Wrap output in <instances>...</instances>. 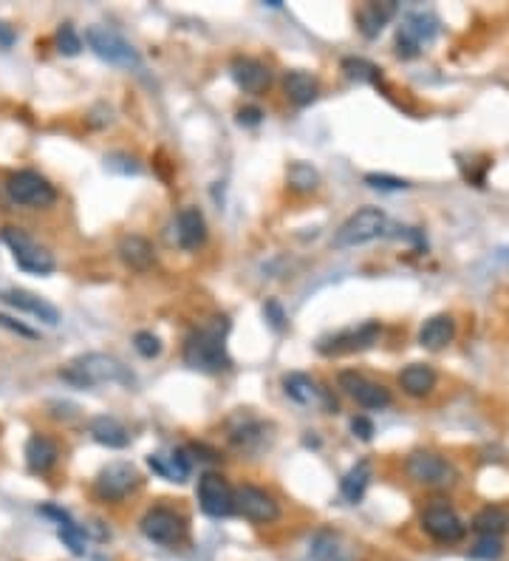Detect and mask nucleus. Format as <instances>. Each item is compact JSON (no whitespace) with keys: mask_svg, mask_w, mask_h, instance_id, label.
Here are the masks:
<instances>
[{"mask_svg":"<svg viewBox=\"0 0 509 561\" xmlns=\"http://www.w3.org/2000/svg\"><path fill=\"white\" fill-rule=\"evenodd\" d=\"M227 318H212L204 327L187 335L185 340V364L195 372L204 374H221L232 366L229 352H227Z\"/></svg>","mask_w":509,"mask_h":561,"instance_id":"obj_1","label":"nucleus"},{"mask_svg":"<svg viewBox=\"0 0 509 561\" xmlns=\"http://www.w3.org/2000/svg\"><path fill=\"white\" fill-rule=\"evenodd\" d=\"M60 377L74 389H94L99 383H134V374L122 366V360L105 352H85L60 369Z\"/></svg>","mask_w":509,"mask_h":561,"instance_id":"obj_2","label":"nucleus"},{"mask_svg":"<svg viewBox=\"0 0 509 561\" xmlns=\"http://www.w3.org/2000/svg\"><path fill=\"white\" fill-rule=\"evenodd\" d=\"M385 227H388V219L379 207H362L340 224V230L334 232V247L337 250L362 247L379 239V235H385Z\"/></svg>","mask_w":509,"mask_h":561,"instance_id":"obj_3","label":"nucleus"},{"mask_svg":"<svg viewBox=\"0 0 509 561\" xmlns=\"http://www.w3.org/2000/svg\"><path fill=\"white\" fill-rule=\"evenodd\" d=\"M4 241L9 244L12 256H14V264L26 269V273H34V276H51L54 269H57V261H54V256L40 247L38 241L31 239L29 232L17 230V227H6L4 230Z\"/></svg>","mask_w":509,"mask_h":561,"instance_id":"obj_4","label":"nucleus"},{"mask_svg":"<svg viewBox=\"0 0 509 561\" xmlns=\"http://www.w3.org/2000/svg\"><path fill=\"white\" fill-rule=\"evenodd\" d=\"M142 487V474L136 465L131 462H111L99 470V477L94 479V494L102 502H122L131 494H136Z\"/></svg>","mask_w":509,"mask_h":561,"instance_id":"obj_5","label":"nucleus"},{"mask_svg":"<svg viewBox=\"0 0 509 561\" xmlns=\"http://www.w3.org/2000/svg\"><path fill=\"white\" fill-rule=\"evenodd\" d=\"M6 193L14 205L23 207H48L57 202V190L46 176L34 171H17L6 179Z\"/></svg>","mask_w":509,"mask_h":561,"instance_id":"obj_6","label":"nucleus"},{"mask_svg":"<svg viewBox=\"0 0 509 561\" xmlns=\"http://www.w3.org/2000/svg\"><path fill=\"white\" fill-rule=\"evenodd\" d=\"M85 43L88 48L97 54V57L114 63V66H122V68H136L142 63L139 51L127 43L122 34L105 29V26H91L85 31Z\"/></svg>","mask_w":509,"mask_h":561,"instance_id":"obj_7","label":"nucleus"},{"mask_svg":"<svg viewBox=\"0 0 509 561\" xmlns=\"http://www.w3.org/2000/svg\"><path fill=\"white\" fill-rule=\"evenodd\" d=\"M408 474L413 482L427 485V487H447L456 482V468H453L444 457L433 454V451H416V454H410Z\"/></svg>","mask_w":509,"mask_h":561,"instance_id":"obj_8","label":"nucleus"},{"mask_svg":"<svg viewBox=\"0 0 509 561\" xmlns=\"http://www.w3.org/2000/svg\"><path fill=\"white\" fill-rule=\"evenodd\" d=\"M142 533H144V539L156 541V545L173 548L187 536V524L170 508H151L142 516Z\"/></svg>","mask_w":509,"mask_h":561,"instance_id":"obj_9","label":"nucleus"},{"mask_svg":"<svg viewBox=\"0 0 509 561\" xmlns=\"http://www.w3.org/2000/svg\"><path fill=\"white\" fill-rule=\"evenodd\" d=\"M235 511L254 524H272L280 516L275 496L266 494L258 485H241L238 491H235Z\"/></svg>","mask_w":509,"mask_h":561,"instance_id":"obj_10","label":"nucleus"},{"mask_svg":"<svg viewBox=\"0 0 509 561\" xmlns=\"http://www.w3.org/2000/svg\"><path fill=\"white\" fill-rule=\"evenodd\" d=\"M340 389L351 397V400H357L362 408H371V411H382L391 406V391L382 386V383H374V380L362 377L359 372H340L337 377Z\"/></svg>","mask_w":509,"mask_h":561,"instance_id":"obj_11","label":"nucleus"},{"mask_svg":"<svg viewBox=\"0 0 509 561\" xmlns=\"http://www.w3.org/2000/svg\"><path fill=\"white\" fill-rule=\"evenodd\" d=\"M422 528L430 539L442 541V545H456L467 533V524L450 504H430L422 513Z\"/></svg>","mask_w":509,"mask_h":561,"instance_id":"obj_12","label":"nucleus"},{"mask_svg":"<svg viewBox=\"0 0 509 561\" xmlns=\"http://www.w3.org/2000/svg\"><path fill=\"white\" fill-rule=\"evenodd\" d=\"M198 504L212 519L235 513V491L221 474H204L198 482Z\"/></svg>","mask_w":509,"mask_h":561,"instance_id":"obj_13","label":"nucleus"},{"mask_svg":"<svg viewBox=\"0 0 509 561\" xmlns=\"http://www.w3.org/2000/svg\"><path fill=\"white\" fill-rule=\"evenodd\" d=\"M382 327L376 320H368V323H362V327H351V329H342L332 337H323L320 340V352L323 355H345V352H362V349H368L376 343Z\"/></svg>","mask_w":509,"mask_h":561,"instance_id":"obj_14","label":"nucleus"},{"mask_svg":"<svg viewBox=\"0 0 509 561\" xmlns=\"http://www.w3.org/2000/svg\"><path fill=\"white\" fill-rule=\"evenodd\" d=\"M283 389L300 406H323L329 414L337 411V400H334V397L325 391V389H320L308 374H300V372L286 374L283 377Z\"/></svg>","mask_w":509,"mask_h":561,"instance_id":"obj_15","label":"nucleus"},{"mask_svg":"<svg viewBox=\"0 0 509 561\" xmlns=\"http://www.w3.org/2000/svg\"><path fill=\"white\" fill-rule=\"evenodd\" d=\"M0 301L9 303L12 310L17 312H26L31 318L43 320L46 327H57L60 323V310L54 303H48L46 298L29 293V289H6V293H0Z\"/></svg>","mask_w":509,"mask_h":561,"instance_id":"obj_16","label":"nucleus"},{"mask_svg":"<svg viewBox=\"0 0 509 561\" xmlns=\"http://www.w3.org/2000/svg\"><path fill=\"white\" fill-rule=\"evenodd\" d=\"M433 34H436V17L433 14H410L402 31H399V40H396V54L399 57H416L422 48V43L433 40Z\"/></svg>","mask_w":509,"mask_h":561,"instance_id":"obj_17","label":"nucleus"},{"mask_svg":"<svg viewBox=\"0 0 509 561\" xmlns=\"http://www.w3.org/2000/svg\"><path fill=\"white\" fill-rule=\"evenodd\" d=\"M232 80L244 88L246 94H261L272 85V71L254 57H235L232 60Z\"/></svg>","mask_w":509,"mask_h":561,"instance_id":"obj_18","label":"nucleus"},{"mask_svg":"<svg viewBox=\"0 0 509 561\" xmlns=\"http://www.w3.org/2000/svg\"><path fill=\"white\" fill-rule=\"evenodd\" d=\"M116 252H119L122 264L136 269V273H148V269L153 267V261H156V250L148 239H144V235H125V239L119 241V247H116Z\"/></svg>","mask_w":509,"mask_h":561,"instance_id":"obj_19","label":"nucleus"},{"mask_svg":"<svg viewBox=\"0 0 509 561\" xmlns=\"http://www.w3.org/2000/svg\"><path fill=\"white\" fill-rule=\"evenodd\" d=\"M176 239L185 250H198L207 239V222L198 207H185L176 219Z\"/></svg>","mask_w":509,"mask_h":561,"instance_id":"obj_20","label":"nucleus"},{"mask_svg":"<svg viewBox=\"0 0 509 561\" xmlns=\"http://www.w3.org/2000/svg\"><path fill=\"white\" fill-rule=\"evenodd\" d=\"M60 460V448L54 440L43 437V434H34L26 443V465L31 474H48V470L57 465Z\"/></svg>","mask_w":509,"mask_h":561,"instance_id":"obj_21","label":"nucleus"},{"mask_svg":"<svg viewBox=\"0 0 509 561\" xmlns=\"http://www.w3.org/2000/svg\"><path fill=\"white\" fill-rule=\"evenodd\" d=\"M308 561H351V553L337 533L320 530L308 541Z\"/></svg>","mask_w":509,"mask_h":561,"instance_id":"obj_22","label":"nucleus"},{"mask_svg":"<svg viewBox=\"0 0 509 561\" xmlns=\"http://www.w3.org/2000/svg\"><path fill=\"white\" fill-rule=\"evenodd\" d=\"M396 12H399V6L393 4V0H385V4H366L357 12V26L366 38H376Z\"/></svg>","mask_w":509,"mask_h":561,"instance_id":"obj_23","label":"nucleus"},{"mask_svg":"<svg viewBox=\"0 0 509 561\" xmlns=\"http://www.w3.org/2000/svg\"><path fill=\"white\" fill-rule=\"evenodd\" d=\"M456 335V323H453L450 315H433L425 320V327L419 329V343L430 352H439L444 349L447 343Z\"/></svg>","mask_w":509,"mask_h":561,"instance_id":"obj_24","label":"nucleus"},{"mask_svg":"<svg viewBox=\"0 0 509 561\" xmlns=\"http://www.w3.org/2000/svg\"><path fill=\"white\" fill-rule=\"evenodd\" d=\"M88 431H91V437H94L105 448H125L127 443H131V434H127V428L116 417H108V414L91 420Z\"/></svg>","mask_w":509,"mask_h":561,"instance_id":"obj_25","label":"nucleus"},{"mask_svg":"<svg viewBox=\"0 0 509 561\" xmlns=\"http://www.w3.org/2000/svg\"><path fill=\"white\" fill-rule=\"evenodd\" d=\"M148 465L156 470V474L161 479H168V482H185L190 477V457H187V451H173L170 457H161V454H151L148 457Z\"/></svg>","mask_w":509,"mask_h":561,"instance_id":"obj_26","label":"nucleus"},{"mask_svg":"<svg viewBox=\"0 0 509 561\" xmlns=\"http://www.w3.org/2000/svg\"><path fill=\"white\" fill-rule=\"evenodd\" d=\"M320 94V83L308 71H289L286 75V97L298 108L312 105Z\"/></svg>","mask_w":509,"mask_h":561,"instance_id":"obj_27","label":"nucleus"},{"mask_svg":"<svg viewBox=\"0 0 509 561\" xmlns=\"http://www.w3.org/2000/svg\"><path fill=\"white\" fill-rule=\"evenodd\" d=\"M399 386L410 397H425L436 389V372L427 364H413L399 374Z\"/></svg>","mask_w":509,"mask_h":561,"instance_id":"obj_28","label":"nucleus"},{"mask_svg":"<svg viewBox=\"0 0 509 561\" xmlns=\"http://www.w3.org/2000/svg\"><path fill=\"white\" fill-rule=\"evenodd\" d=\"M368 485H371V462H368V460H359V462L349 470V474L342 477V482H340V494H342L345 502L357 504L362 496H366Z\"/></svg>","mask_w":509,"mask_h":561,"instance_id":"obj_29","label":"nucleus"},{"mask_svg":"<svg viewBox=\"0 0 509 561\" xmlns=\"http://www.w3.org/2000/svg\"><path fill=\"white\" fill-rule=\"evenodd\" d=\"M470 528L476 533H481V536L501 539L509 530V513L504 508H498V504H487V508H481L476 513V519H472Z\"/></svg>","mask_w":509,"mask_h":561,"instance_id":"obj_30","label":"nucleus"},{"mask_svg":"<svg viewBox=\"0 0 509 561\" xmlns=\"http://www.w3.org/2000/svg\"><path fill=\"white\" fill-rule=\"evenodd\" d=\"M286 185L295 193H315L320 188V173L308 162H292L286 168Z\"/></svg>","mask_w":509,"mask_h":561,"instance_id":"obj_31","label":"nucleus"},{"mask_svg":"<svg viewBox=\"0 0 509 561\" xmlns=\"http://www.w3.org/2000/svg\"><path fill=\"white\" fill-rule=\"evenodd\" d=\"M57 536H60V541L63 545L74 553V556H85V528H80V524L71 519V522H63V524H57Z\"/></svg>","mask_w":509,"mask_h":561,"instance_id":"obj_32","label":"nucleus"},{"mask_svg":"<svg viewBox=\"0 0 509 561\" xmlns=\"http://www.w3.org/2000/svg\"><path fill=\"white\" fill-rule=\"evenodd\" d=\"M342 71L351 80H359V83H376L379 80V68L374 63H368V60L349 57V60H342Z\"/></svg>","mask_w":509,"mask_h":561,"instance_id":"obj_33","label":"nucleus"},{"mask_svg":"<svg viewBox=\"0 0 509 561\" xmlns=\"http://www.w3.org/2000/svg\"><path fill=\"white\" fill-rule=\"evenodd\" d=\"M263 425L261 423H254V420H246V423H241L238 428H232V434H229V440L238 445V448H252L254 443H261V437H263Z\"/></svg>","mask_w":509,"mask_h":561,"instance_id":"obj_34","label":"nucleus"},{"mask_svg":"<svg viewBox=\"0 0 509 561\" xmlns=\"http://www.w3.org/2000/svg\"><path fill=\"white\" fill-rule=\"evenodd\" d=\"M57 46H60V54H65V57H74V54L82 51V38H80L77 29L71 23H63L60 31H57Z\"/></svg>","mask_w":509,"mask_h":561,"instance_id":"obj_35","label":"nucleus"},{"mask_svg":"<svg viewBox=\"0 0 509 561\" xmlns=\"http://www.w3.org/2000/svg\"><path fill=\"white\" fill-rule=\"evenodd\" d=\"M501 553H504V545L496 536H481L476 541V548L470 550L472 558H481V561H496V558H501Z\"/></svg>","mask_w":509,"mask_h":561,"instance_id":"obj_36","label":"nucleus"},{"mask_svg":"<svg viewBox=\"0 0 509 561\" xmlns=\"http://www.w3.org/2000/svg\"><path fill=\"white\" fill-rule=\"evenodd\" d=\"M134 349H136L142 357L153 360V357L161 355V340H159L153 332H136V335H134Z\"/></svg>","mask_w":509,"mask_h":561,"instance_id":"obj_37","label":"nucleus"},{"mask_svg":"<svg viewBox=\"0 0 509 561\" xmlns=\"http://www.w3.org/2000/svg\"><path fill=\"white\" fill-rule=\"evenodd\" d=\"M366 185H371L376 190H405V188H410L405 179H396V176H388V173H368Z\"/></svg>","mask_w":509,"mask_h":561,"instance_id":"obj_38","label":"nucleus"},{"mask_svg":"<svg viewBox=\"0 0 509 561\" xmlns=\"http://www.w3.org/2000/svg\"><path fill=\"white\" fill-rule=\"evenodd\" d=\"M0 327L9 329V332H14V335H21V337H29V340L38 337V332L29 329V327H23V323H17V320H14V318H9V315H0Z\"/></svg>","mask_w":509,"mask_h":561,"instance_id":"obj_39","label":"nucleus"},{"mask_svg":"<svg viewBox=\"0 0 509 561\" xmlns=\"http://www.w3.org/2000/svg\"><path fill=\"white\" fill-rule=\"evenodd\" d=\"M351 431L357 434L359 440H366V443H368V440L374 437V423H371L368 417H354V420H351Z\"/></svg>","mask_w":509,"mask_h":561,"instance_id":"obj_40","label":"nucleus"},{"mask_svg":"<svg viewBox=\"0 0 509 561\" xmlns=\"http://www.w3.org/2000/svg\"><path fill=\"white\" fill-rule=\"evenodd\" d=\"M261 108H244V111L238 114V122L241 125H258L261 122Z\"/></svg>","mask_w":509,"mask_h":561,"instance_id":"obj_41","label":"nucleus"},{"mask_svg":"<svg viewBox=\"0 0 509 561\" xmlns=\"http://www.w3.org/2000/svg\"><path fill=\"white\" fill-rule=\"evenodd\" d=\"M12 40H14V34H12V29L6 26V23H0V46H12Z\"/></svg>","mask_w":509,"mask_h":561,"instance_id":"obj_42","label":"nucleus"}]
</instances>
